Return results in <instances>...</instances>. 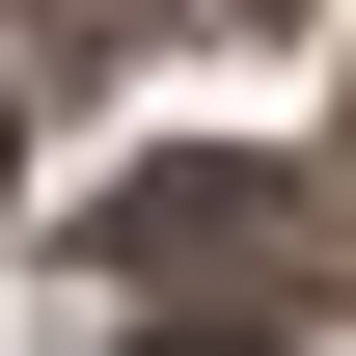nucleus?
<instances>
[{"label":"nucleus","mask_w":356,"mask_h":356,"mask_svg":"<svg viewBox=\"0 0 356 356\" xmlns=\"http://www.w3.org/2000/svg\"><path fill=\"white\" fill-rule=\"evenodd\" d=\"M0 165H28V110H0Z\"/></svg>","instance_id":"f03ea898"},{"label":"nucleus","mask_w":356,"mask_h":356,"mask_svg":"<svg viewBox=\"0 0 356 356\" xmlns=\"http://www.w3.org/2000/svg\"><path fill=\"white\" fill-rule=\"evenodd\" d=\"M110 247H137V274H192V329H220V302H274V165H137V192H110Z\"/></svg>","instance_id":"f257e3e1"}]
</instances>
